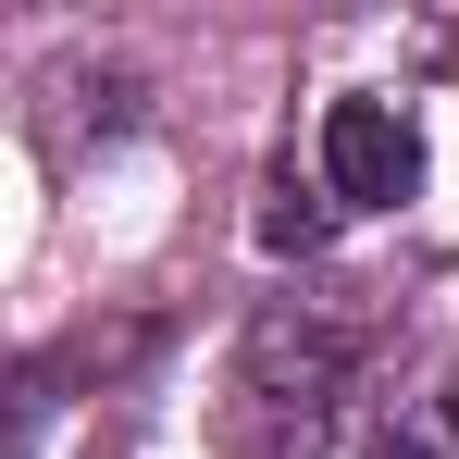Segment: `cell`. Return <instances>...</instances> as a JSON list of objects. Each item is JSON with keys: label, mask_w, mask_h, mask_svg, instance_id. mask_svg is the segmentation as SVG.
I'll list each match as a JSON object with an SVG mask.
<instances>
[{"label": "cell", "mask_w": 459, "mask_h": 459, "mask_svg": "<svg viewBox=\"0 0 459 459\" xmlns=\"http://www.w3.org/2000/svg\"><path fill=\"white\" fill-rule=\"evenodd\" d=\"M323 174H335V199H410V186H422L410 112H397V100H335V112H323Z\"/></svg>", "instance_id": "6da1fadb"}, {"label": "cell", "mask_w": 459, "mask_h": 459, "mask_svg": "<svg viewBox=\"0 0 459 459\" xmlns=\"http://www.w3.org/2000/svg\"><path fill=\"white\" fill-rule=\"evenodd\" d=\"M310 236H323V199H299V186H286V199L261 212V248H310Z\"/></svg>", "instance_id": "7a4b0ae2"}, {"label": "cell", "mask_w": 459, "mask_h": 459, "mask_svg": "<svg viewBox=\"0 0 459 459\" xmlns=\"http://www.w3.org/2000/svg\"><path fill=\"white\" fill-rule=\"evenodd\" d=\"M373 459H422V447H373Z\"/></svg>", "instance_id": "3957f363"}, {"label": "cell", "mask_w": 459, "mask_h": 459, "mask_svg": "<svg viewBox=\"0 0 459 459\" xmlns=\"http://www.w3.org/2000/svg\"><path fill=\"white\" fill-rule=\"evenodd\" d=\"M447 410H459V385H447Z\"/></svg>", "instance_id": "277c9868"}]
</instances>
